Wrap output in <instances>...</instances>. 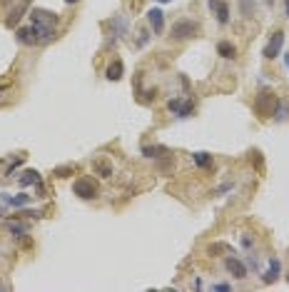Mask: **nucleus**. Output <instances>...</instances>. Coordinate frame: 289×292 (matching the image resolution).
<instances>
[{"instance_id": "412c9836", "label": "nucleus", "mask_w": 289, "mask_h": 292, "mask_svg": "<svg viewBox=\"0 0 289 292\" xmlns=\"http://www.w3.org/2000/svg\"><path fill=\"white\" fill-rule=\"evenodd\" d=\"M160 153H164V148H157V145H147V148H142L145 158H157Z\"/></svg>"}, {"instance_id": "7ed1b4c3", "label": "nucleus", "mask_w": 289, "mask_h": 292, "mask_svg": "<svg viewBox=\"0 0 289 292\" xmlns=\"http://www.w3.org/2000/svg\"><path fill=\"white\" fill-rule=\"evenodd\" d=\"M284 30H277V32H272V38H269V43L264 45V50H262V55L267 58V60H274V58H279V53H282V48H284Z\"/></svg>"}, {"instance_id": "cd10ccee", "label": "nucleus", "mask_w": 289, "mask_h": 292, "mask_svg": "<svg viewBox=\"0 0 289 292\" xmlns=\"http://www.w3.org/2000/svg\"><path fill=\"white\" fill-rule=\"evenodd\" d=\"M157 3H172V0H157Z\"/></svg>"}, {"instance_id": "1a4fd4ad", "label": "nucleus", "mask_w": 289, "mask_h": 292, "mask_svg": "<svg viewBox=\"0 0 289 292\" xmlns=\"http://www.w3.org/2000/svg\"><path fill=\"white\" fill-rule=\"evenodd\" d=\"M279 272H282V262H279V258H272V260H269V267H267V272L262 275V282H264V285H272V282H277V280H279Z\"/></svg>"}, {"instance_id": "6e6552de", "label": "nucleus", "mask_w": 289, "mask_h": 292, "mask_svg": "<svg viewBox=\"0 0 289 292\" xmlns=\"http://www.w3.org/2000/svg\"><path fill=\"white\" fill-rule=\"evenodd\" d=\"M147 20H150V25H152V32H155V35H162V30H164V13H162L160 8H152V10L147 13Z\"/></svg>"}, {"instance_id": "39448f33", "label": "nucleus", "mask_w": 289, "mask_h": 292, "mask_svg": "<svg viewBox=\"0 0 289 292\" xmlns=\"http://www.w3.org/2000/svg\"><path fill=\"white\" fill-rule=\"evenodd\" d=\"M167 110L170 113H175L177 118H190L192 113H194V102H185V100H170L167 102Z\"/></svg>"}, {"instance_id": "9b49d317", "label": "nucleus", "mask_w": 289, "mask_h": 292, "mask_svg": "<svg viewBox=\"0 0 289 292\" xmlns=\"http://www.w3.org/2000/svg\"><path fill=\"white\" fill-rule=\"evenodd\" d=\"M122 72H125V65H122V60H112V63L107 65V70H105V78H107L110 83H117V80L122 78Z\"/></svg>"}, {"instance_id": "a211bd4d", "label": "nucleus", "mask_w": 289, "mask_h": 292, "mask_svg": "<svg viewBox=\"0 0 289 292\" xmlns=\"http://www.w3.org/2000/svg\"><path fill=\"white\" fill-rule=\"evenodd\" d=\"M95 172L107 180V177H112V165L107 160H95Z\"/></svg>"}, {"instance_id": "0eeeda50", "label": "nucleus", "mask_w": 289, "mask_h": 292, "mask_svg": "<svg viewBox=\"0 0 289 292\" xmlns=\"http://www.w3.org/2000/svg\"><path fill=\"white\" fill-rule=\"evenodd\" d=\"M210 8L215 10V18H217L220 25H227L229 23V8H227L225 0H210Z\"/></svg>"}, {"instance_id": "c85d7f7f", "label": "nucleus", "mask_w": 289, "mask_h": 292, "mask_svg": "<svg viewBox=\"0 0 289 292\" xmlns=\"http://www.w3.org/2000/svg\"><path fill=\"white\" fill-rule=\"evenodd\" d=\"M284 60H287V65H289V55H284Z\"/></svg>"}, {"instance_id": "423d86ee", "label": "nucleus", "mask_w": 289, "mask_h": 292, "mask_svg": "<svg viewBox=\"0 0 289 292\" xmlns=\"http://www.w3.org/2000/svg\"><path fill=\"white\" fill-rule=\"evenodd\" d=\"M225 267H227V272H229L232 277H237V280H244V277H247V265H244L239 258H227V260H225Z\"/></svg>"}, {"instance_id": "b1692460", "label": "nucleus", "mask_w": 289, "mask_h": 292, "mask_svg": "<svg viewBox=\"0 0 289 292\" xmlns=\"http://www.w3.org/2000/svg\"><path fill=\"white\" fill-rule=\"evenodd\" d=\"M212 290H215V292H220V290H232V287H229V285H225V282H217V285H212Z\"/></svg>"}, {"instance_id": "4468645a", "label": "nucleus", "mask_w": 289, "mask_h": 292, "mask_svg": "<svg viewBox=\"0 0 289 292\" xmlns=\"http://www.w3.org/2000/svg\"><path fill=\"white\" fill-rule=\"evenodd\" d=\"M37 182H43L40 180V172L37 170H25L20 175V188H30V185H37Z\"/></svg>"}, {"instance_id": "2eb2a0df", "label": "nucleus", "mask_w": 289, "mask_h": 292, "mask_svg": "<svg viewBox=\"0 0 289 292\" xmlns=\"http://www.w3.org/2000/svg\"><path fill=\"white\" fill-rule=\"evenodd\" d=\"M18 40L23 45H37V38H35L32 28H18Z\"/></svg>"}, {"instance_id": "bb28decb", "label": "nucleus", "mask_w": 289, "mask_h": 292, "mask_svg": "<svg viewBox=\"0 0 289 292\" xmlns=\"http://www.w3.org/2000/svg\"><path fill=\"white\" fill-rule=\"evenodd\" d=\"M65 3H67V5H75V3H80V0H65Z\"/></svg>"}, {"instance_id": "f03ea898", "label": "nucleus", "mask_w": 289, "mask_h": 292, "mask_svg": "<svg viewBox=\"0 0 289 292\" xmlns=\"http://www.w3.org/2000/svg\"><path fill=\"white\" fill-rule=\"evenodd\" d=\"M75 195L82 197V200H95L97 197V182L93 177H80L75 185H72Z\"/></svg>"}, {"instance_id": "a878e982", "label": "nucleus", "mask_w": 289, "mask_h": 292, "mask_svg": "<svg viewBox=\"0 0 289 292\" xmlns=\"http://www.w3.org/2000/svg\"><path fill=\"white\" fill-rule=\"evenodd\" d=\"M284 13H287V18H289V0H284Z\"/></svg>"}, {"instance_id": "aec40b11", "label": "nucleus", "mask_w": 289, "mask_h": 292, "mask_svg": "<svg viewBox=\"0 0 289 292\" xmlns=\"http://www.w3.org/2000/svg\"><path fill=\"white\" fill-rule=\"evenodd\" d=\"M192 160H194V165H199V167H210V165H212L210 153H194V155H192Z\"/></svg>"}, {"instance_id": "4be33fe9", "label": "nucleus", "mask_w": 289, "mask_h": 292, "mask_svg": "<svg viewBox=\"0 0 289 292\" xmlns=\"http://www.w3.org/2000/svg\"><path fill=\"white\" fill-rule=\"evenodd\" d=\"M239 8H242L244 15H252V10H255V0H239Z\"/></svg>"}, {"instance_id": "c756f323", "label": "nucleus", "mask_w": 289, "mask_h": 292, "mask_svg": "<svg viewBox=\"0 0 289 292\" xmlns=\"http://www.w3.org/2000/svg\"><path fill=\"white\" fill-rule=\"evenodd\" d=\"M267 3H269V5H272V3H274V0H267Z\"/></svg>"}, {"instance_id": "5701e85b", "label": "nucleus", "mask_w": 289, "mask_h": 292, "mask_svg": "<svg viewBox=\"0 0 289 292\" xmlns=\"http://www.w3.org/2000/svg\"><path fill=\"white\" fill-rule=\"evenodd\" d=\"M23 162H25V155H20V158H18V160H15V162H13L8 170H5V177H13V175H15V170H18Z\"/></svg>"}, {"instance_id": "9d476101", "label": "nucleus", "mask_w": 289, "mask_h": 292, "mask_svg": "<svg viewBox=\"0 0 289 292\" xmlns=\"http://www.w3.org/2000/svg\"><path fill=\"white\" fill-rule=\"evenodd\" d=\"M30 20H40V23H48V25H55V28H58V23H60V18H58L55 13L40 10V8H35V10L30 13Z\"/></svg>"}, {"instance_id": "f257e3e1", "label": "nucleus", "mask_w": 289, "mask_h": 292, "mask_svg": "<svg viewBox=\"0 0 289 292\" xmlns=\"http://www.w3.org/2000/svg\"><path fill=\"white\" fill-rule=\"evenodd\" d=\"M197 32H199V25L194 20H187V18L177 20L170 30L172 40H192V38H197Z\"/></svg>"}, {"instance_id": "393cba45", "label": "nucleus", "mask_w": 289, "mask_h": 292, "mask_svg": "<svg viewBox=\"0 0 289 292\" xmlns=\"http://www.w3.org/2000/svg\"><path fill=\"white\" fill-rule=\"evenodd\" d=\"M227 190H232V182H227V185H222V188L217 190V195H222V193H227Z\"/></svg>"}, {"instance_id": "6ab92c4d", "label": "nucleus", "mask_w": 289, "mask_h": 292, "mask_svg": "<svg viewBox=\"0 0 289 292\" xmlns=\"http://www.w3.org/2000/svg\"><path fill=\"white\" fill-rule=\"evenodd\" d=\"M5 227H8V232H10L13 237H18V240L28 232V225H23V223H13V220H10V223H5Z\"/></svg>"}, {"instance_id": "ddd939ff", "label": "nucleus", "mask_w": 289, "mask_h": 292, "mask_svg": "<svg viewBox=\"0 0 289 292\" xmlns=\"http://www.w3.org/2000/svg\"><path fill=\"white\" fill-rule=\"evenodd\" d=\"M217 53H220L225 60H234V58H237V48H234V43H229V40L217 43Z\"/></svg>"}, {"instance_id": "f3484780", "label": "nucleus", "mask_w": 289, "mask_h": 292, "mask_svg": "<svg viewBox=\"0 0 289 292\" xmlns=\"http://www.w3.org/2000/svg\"><path fill=\"white\" fill-rule=\"evenodd\" d=\"M25 10H28V0H25V3H23L20 8H15V10L8 15L5 25H8V28H15V25H18V18H23V13H25Z\"/></svg>"}, {"instance_id": "7c9ffc66", "label": "nucleus", "mask_w": 289, "mask_h": 292, "mask_svg": "<svg viewBox=\"0 0 289 292\" xmlns=\"http://www.w3.org/2000/svg\"><path fill=\"white\" fill-rule=\"evenodd\" d=\"M0 212H3V210H0Z\"/></svg>"}, {"instance_id": "f8f14e48", "label": "nucleus", "mask_w": 289, "mask_h": 292, "mask_svg": "<svg viewBox=\"0 0 289 292\" xmlns=\"http://www.w3.org/2000/svg\"><path fill=\"white\" fill-rule=\"evenodd\" d=\"M0 202L13 205V207H25L30 202V195H8V193H0Z\"/></svg>"}, {"instance_id": "20e7f679", "label": "nucleus", "mask_w": 289, "mask_h": 292, "mask_svg": "<svg viewBox=\"0 0 289 292\" xmlns=\"http://www.w3.org/2000/svg\"><path fill=\"white\" fill-rule=\"evenodd\" d=\"M32 32H35V38L37 43H50L55 38V25H48V23H40V20H32Z\"/></svg>"}, {"instance_id": "dca6fc26", "label": "nucleus", "mask_w": 289, "mask_h": 292, "mask_svg": "<svg viewBox=\"0 0 289 292\" xmlns=\"http://www.w3.org/2000/svg\"><path fill=\"white\" fill-rule=\"evenodd\" d=\"M274 102H277V97H272L269 93H262V102H257V110H259V113H264V115H272L269 105H274Z\"/></svg>"}]
</instances>
